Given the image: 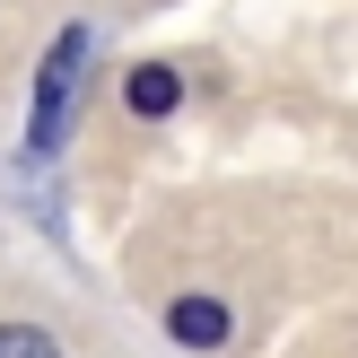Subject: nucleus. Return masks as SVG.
<instances>
[{
	"instance_id": "nucleus-1",
	"label": "nucleus",
	"mask_w": 358,
	"mask_h": 358,
	"mask_svg": "<svg viewBox=\"0 0 358 358\" xmlns=\"http://www.w3.org/2000/svg\"><path fill=\"white\" fill-rule=\"evenodd\" d=\"M166 324H175V341H192V350H219L227 341V306H219V297H184Z\"/></svg>"
},
{
	"instance_id": "nucleus-2",
	"label": "nucleus",
	"mask_w": 358,
	"mask_h": 358,
	"mask_svg": "<svg viewBox=\"0 0 358 358\" xmlns=\"http://www.w3.org/2000/svg\"><path fill=\"white\" fill-rule=\"evenodd\" d=\"M175 96H184V87H175V70H140V79H131V114H166Z\"/></svg>"
},
{
	"instance_id": "nucleus-3",
	"label": "nucleus",
	"mask_w": 358,
	"mask_h": 358,
	"mask_svg": "<svg viewBox=\"0 0 358 358\" xmlns=\"http://www.w3.org/2000/svg\"><path fill=\"white\" fill-rule=\"evenodd\" d=\"M0 358H62V350H52V332H35V324H0Z\"/></svg>"
}]
</instances>
